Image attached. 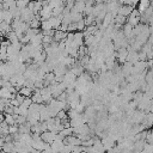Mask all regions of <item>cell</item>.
<instances>
[{
	"mask_svg": "<svg viewBox=\"0 0 153 153\" xmlns=\"http://www.w3.org/2000/svg\"><path fill=\"white\" fill-rule=\"evenodd\" d=\"M18 93L22 94L24 98H31V96H32V93H33V90L30 88V87H25V86H23L22 88H19Z\"/></svg>",
	"mask_w": 153,
	"mask_h": 153,
	"instance_id": "cell-3",
	"label": "cell"
},
{
	"mask_svg": "<svg viewBox=\"0 0 153 153\" xmlns=\"http://www.w3.org/2000/svg\"><path fill=\"white\" fill-rule=\"evenodd\" d=\"M11 31H12V27L10 24H7L5 22L0 23V35H8Z\"/></svg>",
	"mask_w": 153,
	"mask_h": 153,
	"instance_id": "cell-4",
	"label": "cell"
},
{
	"mask_svg": "<svg viewBox=\"0 0 153 153\" xmlns=\"http://www.w3.org/2000/svg\"><path fill=\"white\" fill-rule=\"evenodd\" d=\"M134 8L133 7H130V6H126V5H121L120 6V8H118V13L117 14H121V16H123V17H128L130 13H131V11H133Z\"/></svg>",
	"mask_w": 153,
	"mask_h": 153,
	"instance_id": "cell-2",
	"label": "cell"
},
{
	"mask_svg": "<svg viewBox=\"0 0 153 153\" xmlns=\"http://www.w3.org/2000/svg\"><path fill=\"white\" fill-rule=\"evenodd\" d=\"M14 98H16V100L19 103V105H22V103H23V102H24V99H25V98H24L22 94H19V93H17V94L14 96Z\"/></svg>",
	"mask_w": 153,
	"mask_h": 153,
	"instance_id": "cell-9",
	"label": "cell"
},
{
	"mask_svg": "<svg viewBox=\"0 0 153 153\" xmlns=\"http://www.w3.org/2000/svg\"><path fill=\"white\" fill-rule=\"evenodd\" d=\"M152 131H153V128H152Z\"/></svg>",
	"mask_w": 153,
	"mask_h": 153,
	"instance_id": "cell-11",
	"label": "cell"
},
{
	"mask_svg": "<svg viewBox=\"0 0 153 153\" xmlns=\"http://www.w3.org/2000/svg\"><path fill=\"white\" fill-rule=\"evenodd\" d=\"M56 117L59 118V120H65V118H67V111L66 110H60L59 112H57V115H56Z\"/></svg>",
	"mask_w": 153,
	"mask_h": 153,
	"instance_id": "cell-8",
	"label": "cell"
},
{
	"mask_svg": "<svg viewBox=\"0 0 153 153\" xmlns=\"http://www.w3.org/2000/svg\"><path fill=\"white\" fill-rule=\"evenodd\" d=\"M31 104H32L31 98H25L24 102L22 103V105H19V106H23V108H25V109H29V108L31 106Z\"/></svg>",
	"mask_w": 153,
	"mask_h": 153,
	"instance_id": "cell-7",
	"label": "cell"
},
{
	"mask_svg": "<svg viewBox=\"0 0 153 153\" xmlns=\"http://www.w3.org/2000/svg\"><path fill=\"white\" fill-rule=\"evenodd\" d=\"M85 27H86V25H85V23H84V19L76 23V31H79V32H82V31L85 30Z\"/></svg>",
	"mask_w": 153,
	"mask_h": 153,
	"instance_id": "cell-6",
	"label": "cell"
},
{
	"mask_svg": "<svg viewBox=\"0 0 153 153\" xmlns=\"http://www.w3.org/2000/svg\"><path fill=\"white\" fill-rule=\"evenodd\" d=\"M4 145H5V140H4V137H0V148H2Z\"/></svg>",
	"mask_w": 153,
	"mask_h": 153,
	"instance_id": "cell-10",
	"label": "cell"
},
{
	"mask_svg": "<svg viewBox=\"0 0 153 153\" xmlns=\"http://www.w3.org/2000/svg\"><path fill=\"white\" fill-rule=\"evenodd\" d=\"M149 6H151V2H149V1H146V0H143V1H140V2H137L136 10H137V12L140 13V16H142V14L146 12V10L149 7Z\"/></svg>",
	"mask_w": 153,
	"mask_h": 153,
	"instance_id": "cell-1",
	"label": "cell"
},
{
	"mask_svg": "<svg viewBox=\"0 0 153 153\" xmlns=\"http://www.w3.org/2000/svg\"><path fill=\"white\" fill-rule=\"evenodd\" d=\"M114 20H115V24H120V25H122V26L127 23V18L123 17V16H121V14H117V16L114 18Z\"/></svg>",
	"mask_w": 153,
	"mask_h": 153,
	"instance_id": "cell-5",
	"label": "cell"
}]
</instances>
